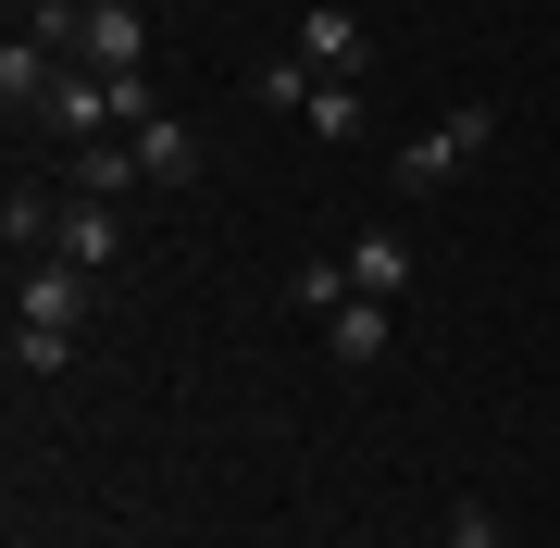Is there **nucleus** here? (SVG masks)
Here are the masks:
<instances>
[{"instance_id": "nucleus-1", "label": "nucleus", "mask_w": 560, "mask_h": 548, "mask_svg": "<svg viewBox=\"0 0 560 548\" xmlns=\"http://www.w3.org/2000/svg\"><path fill=\"white\" fill-rule=\"evenodd\" d=\"M486 150H499V113H486V101H460V113L423 125V138H399V175H386V187H411V200H423V187H448L460 163H486Z\"/></svg>"}, {"instance_id": "nucleus-2", "label": "nucleus", "mask_w": 560, "mask_h": 548, "mask_svg": "<svg viewBox=\"0 0 560 548\" xmlns=\"http://www.w3.org/2000/svg\"><path fill=\"white\" fill-rule=\"evenodd\" d=\"M38 125L88 150V138H113V125H125V88H113V75H88V62H62V75H50V113H38Z\"/></svg>"}, {"instance_id": "nucleus-3", "label": "nucleus", "mask_w": 560, "mask_h": 548, "mask_svg": "<svg viewBox=\"0 0 560 548\" xmlns=\"http://www.w3.org/2000/svg\"><path fill=\"white\" fill-rule=\"evenodd\" d=\"M13 325H88V263L38 249V263L13 275Z\"/></svg>"}, {"instance_id": "nucleus-4", "label": "nucleus", "mask_w": 560, "mask_h": 548, "mask_svg": "<svg viewBox=\"0 0 560 548\" xmlns=\"http://www.w3.org/2000/svg\"><path fill=\"white\" fill-rule=\"evenodd\" d=\"M287 50H300L312 75H337V88H361V62H374V38H361V13H337V0H312Z\"/></svg>"}, {"instance_id": "nucleus-5", "label": "nucleus", "mask_w": 560, "mask_h": 548, "mask_svg": "<svg viewBox=\"0 0 560 548\" xmlns=\"http://www.w3.org/2000/svg\"><path fill=\"white\" fill-rule=\"evenodd\" d=\"M75 62H88V75H150V13H138V0H101L88 38H75Z\"/></svg>"}, {"instance_id": "nucleus-6", "label": "nucleus", "mask_w": 560, "mask_h": 548, "mask_svg": "<svg viewBox=\"0 0 560 548\" xmlns=\"http://www.w3.org/2000/svg\"><path fill=\"white\" fill-rule=\"evenodd\" d=\"M125 150H138L150 187H187V175H200V125H187V113H138V125H125Z\"/></svg>"}, {"instance_id": "nucleus-7", "label": "nucleus", "mask_w": 560, "mask_h": 548, "mask_svg": "<svg viewBox=\"0 0 560 548\" xmlns=\"http://www.w3.org/2000/svg\"><path fill=\"white\" fill-rule=\"evenodd\" d=\"M337 263H349V287H361V300H411V287H423V263H411V237H399V224H374V237H349Z\"/></svg>"}, {"instance_id": "nucleus-8", "label": "nucleus", "mask_w": 560, "mask_h": 548, "mask_svg": "<svg viewBox=\"0 0 560 548\" xmlns=\"http://www.w3.org/2000/svg\"><path fill=\"white\" fill-rule=\"evenodd\" d=\"M50 249H62V263H88V275H113V263H125V224H113V200H75V187H62Z\"/></svg>"}, {"instance_id": "nucleus-9", "label": "nucleus", "mask_w": 560, "mask_h": 548, "mask_svg": "<svg viewBox=\"0 0 560 548\" xmlns=\"http://www.w3.org/2000/svg\"><path fill=\"white\" fill-rule=\"evenodd\" d=\"M50 75H62V50H38V38L13 25V38H0V113L38 125V113H50Z\"/></svg>"}, {"instance_id": "nucleus-10", "label": "nucleus", "mask_w": 560, "mask_h": 548, "mask_svg": "<svg viewBox=\"0 0 560 548\" xmlns=\"http://www.w3.org/2000/svg\"><path fill=\"white\" fill-rule=\"evenodd\" d=\"M324 349H337L349 374H374V362H386V300H361V287H349V300L324 312Z\"/></svg>"}, {"instance_id": "nucleus-11", "label": "nucleus", "mask_w": 560, "mask_h": 548, "mask_svg": "<svg viewBox=\"0 0 560 548\" xmlns=\"http://www.w3.org/2000/svg\"><path fill=\"white\" fill-rule=\"evenodd\" d=\"M62 187H75V200H125V187H150V175H138V150H113V138H88L75 163H62Z\"/></svg>"}, {"instance_id": "nucleus-12", "label": "nucleus", "mask_w": 560, "mask_h": 548, "mask_svg": "<svg viewBox=\"0 0 560 548\" xmlns=\"http://www.w3.org/2000/svg\"><path fill=\"white\" fill-rule=\"evenodd\" d=\"M312 88H324V75H312L300 50H261V62H249V101H261V113H312Z\"/></svg>"}, {"instance_id": "nucleus-13", "label": "nucleus", "mask_w": 560, "mask_h": 548, "mask_svg": "<svg viewBox=\"0 0 560 548\" xmlns=\"http://www.w3.org/2000/svg\"><path fill=\"white\" fill-rule=\"evenodd\" d=\"M50 224H62L50 187H13V200H0V237H13V263H38V249H50Z\"/></svg>"}, {"instance_id": "nucleus-14", "label": "nucleus", "mask_w": 560, "mask_h": 548, "mask_svg": "<svg viewBox=\"0 0 560 548\" xmlns=\"http://www.w3.org/2000/svg\"><path fill=\"white\" fill-rule=\"evenodd\" d=\"M300 125H312V138H324V150H349V138H361V125H374V113H361V88H337V75H324Z\"/></svg>"}, {"instance_id": "nucleus-15", "label": "nucleus", "mask_w": 560, "mask_h": 548, "mask_svg": "<svg viewBox=\"0 0 560 548\" xmlns=\"http://www.w3.org/2000/svg\"><path fill=\"white\" fill-rule=\"evenodd\" d=\"M13 374H75V325H13Z\"/></svg>"}, {"instance_id": "nucleus-16", "label": "nucleus", "mask_w": 560, "mask_h": 548, "mask_svg": "<svg viewBox=\"0 0 560 548\" xmlns=\"http://www.w3.org/2000/svg\"><path fill=\"white\" fill-rule=\"evenodd\" d=\"M287 300H300V312H312V325H324V312H337V300H349V263H300V275H287Z\"/></svg>"}, {"instance_id": "nucleus-17", "label": "nucleus", "mask_w": 560, "mask_h": 548, "mask_svg": "<svg viewBox=\"0 0 560 548\" xmlns=\"http://www.w3.org/2000/svg\"><path fill=\"white\" fill-rule=\"evenodd\" d=\"M448 548H499V511H486V499H460V511H448Z\"/></svg>"}]
</instances>
